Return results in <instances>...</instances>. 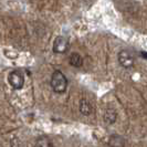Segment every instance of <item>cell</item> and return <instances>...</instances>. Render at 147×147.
Returning a JSON list of instances; mask_svg holds the SVG:
<instances>
[{"label": "cell", "mask_w": 147, "mask_h": 147, "mask_svg": "<svg viewBox=\"0 0 147 147\" xmlns=\"http://www.w3.org/2000/svg\"><path fill=\"white\" fill-rule=\"evenodd\" d=\"M51 88L55 93L62 94L66 91L67 88V79L65 75L62 73L61 71L57 70L54 71L51 76Z\"/></svg>", "instance_id": "1"}, {"label": "cell", "mask_w": 147, "mask_h": 147, "mask_svg": "<svg viewBox=\"0 0 147 147\" xmlns=\"http://www.w3.org/2000/svg\"><path fill=\"white\" fill-rule=\"evenodd\" d=\"M8 82L15 90H20V88H22L23 84H24V76H23V74L20 71L16 70V71H12L11 73L9 74Z\"/></svg>", "instance_id": "2"}, {"label": "cell", "mask_w": 147, "mask_h": 147, "mask_svg": "<svg viewBox=\"0 0 147 147\" xmlns=\"http://www.w3.org/2000/svg\"><path fill=\"white\" fill-rule=\"evenodd\" d=\"M70 48V42L69 40L66 39L65 37H62V36H59V37L55 38L54 42H53V52L54 53H59V54H62V53H65Z\"/></svg>", "instance_id": "3"}, {"label": "cell", "mask_w": 147, "mask_h": 147, "mask_svg": "<svg viewBox=\"0 0 147 147\" xmlns=\"http://www.w3.org/2000/svg\"><path fill=\"white\" fill-rule=\"evenodd\" d=\"M118 62L119 64L125 67V69H131L134 63H135V59L133 57V54L127 50H122L118 53Z\"/></svg>", "instance_id": "4"}, {"label": "cell", "mask_w": 147, "mask_h": 147, "mask_svg": "<svg viewBox=\"0 0 147 147\" xmlns=\"http://www.w3.org/2000/svg\"><path fill=\"white\" fill-rule=\"evenodd\" d=\"M109 146L110 147H125V140L121 135L113 134L110 136L109 140Z\"/></svg>", "instance_id": "5"}, {"label": "cell", "mask_w": 147, "mask_h": 147, "mask_svg": "<svg viewBox=\"0 0 147 147\" xmlns=\"http://www.w3.org/2000/svg\"><path fill=\"white\" fill-rule=\"evenodd\" d=\"M116 118H117V113L116 111L113 110V109H107L104 113V121L106 124H113L116 122Z\"/></svg>", "instance_id": "6"}, {"label": "cell", "mask_w": 147, "mask_h": 147, "mask_svg": "<svg viewBox=\"0 0 147 147\" xmlns=\"http://www.w3.org/2000/svg\"><path fill=\"white\" fill-rule=\"evenodd\" d=\"M69 62H70V64L72 66H74V67H80V66H82V64H83V58H82L79 53L74 52V53H72V54L70 55Z\"/></svg>", "instance_id": "7"}, {"label": "cell", "mask_w": 147, "mask_h": 147, "mask_svg": "<svg viewBox=\"0 0 147 147\" xmlns=\"http://www.w3.org/2000/svg\"><path fill=\"white\" fill-rule=\"evenodd\" d=\"M92 111H93L92 110V105L90 104V102L86 101V100H81V102H80V112L82 114L88 116L92 113Z\"/></svg>", "instance_id": "8"}, {"label": "cell", "mask_w": 147, "mask_h": 147, "mask_svg": "<svg viewBox=\"0 0 147 147\" xmlns=\"http://www.w3.org/2000/svg\"><path fill=\"white\" fill-rule=\"evenodd\" d=\"M36 147H53L51 140L47 136H40L36 140Z\"/></svg>", "instance_id": "9"}, {"label": "cell", "mask_w": 147, "mask_h": 147, "mask_svg": "<svg viewBox=\"0 0 147 147\" xmlns=\"http://www.w3.org/2000/svg\"><path fill=\"white\" fill-rule=\"evenodd\" d=\"M142 55H143V58H146L147 59V52H142Z\"/></svg>", "instance_id": "10"}]
</instances>
